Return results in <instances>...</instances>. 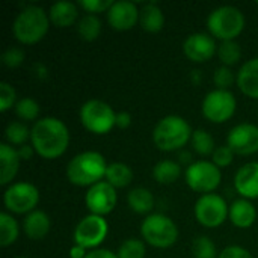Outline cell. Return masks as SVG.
Instances as JSON below:
<instances>
[{
    "mask_svg": "<svg viewBox=\"0 0 258 258\" xmlns=\"http://www.w3.org/2000/svg\"><path fill=\"white\" fill-rule=\"evenodd\" d=\"M88 255V251L85 248H82L80 245H73L70 248V258H85Z\"/></svg>",
    "mask_w": 258,
    "mask_h": 258,
    "instance_id": "45",
    "label": "cell"
},
{
    "mask_svg": "<svg viewBox=\"0 0 258 258\" xmlns=\"http://www.w3.org/2000/svg\"><path fill=\"white\" fill-rule=\"evenodd\" d=\"M20 156L15 147L3 142L0 144V184L9 186L20 168Z\"/></svg>",
    "mask_w": 258,
    "mask_h": 258,
    "instance_id": "18",
    "label": "cell"
},
{
    "mask_svg": "<svg viewBox=\"0 0 258 258\" xmlns=\"http://www.w3.org/2000/svg\"><path fill=\"white\" fill-rule=\"evenodd\" d=\"M236 109H237L236 97L231 91L227 89L210 91L201 103L203 116L213 124H224L230 121L234 116Z\"/></svg>",
    "mask_w": 258,
    "mask_h": 258,
    "instance_id": "9",
    "label": "cell"
},
{
    "mask_svg": "<svg viewBox=\"0 0 258 258\" xmlns=\"http://www.w3.org/2000/svg\"><path fill=\"white\" fill-rule=\"evenodd\" d=\"M118 201L116 189L110 186L106 180L91 186L85 194V206L91 215L106 216L109 215Z\"/></svg>",
    "mask_w": 258,
    "mask_h": 258,
    "instance_id": "13",
    "label": "cell"
},
{
    "mask_svg": "<svg viewBox=\"0 0 258 258\" xmlns=\"http://www.w3.org/2000/svg\"><path fill=\"white\" fill-rule=\"evenodd\" d=\"M145 254H147L145 242L136 237L125 239L116 251L118 258H145Z\"/></svg>",
    "mask_w": 258,
    "mask_h": 258,
    "instance_id": "32",
    "label": "cell"
},
{
    "mask_svg": "<svg viewBox=\"0 0 258 258\" xmlns=\"http://www.w3.org/2000/svg\"><path fill=\"white\" fill-rule=\"evenodd\" d=\"M227 145L239 156H252L258 153V125L251 122L234 125L227 136Z\"/></svg>",
    "mask_w": 258,
    "mask_h": 258,
    "instance_id": "14",
    "label": "cell"
},
{
    "mask_svg": "<svg viewBox=\"0 0 258 258\" xmlns=\"http://www.w3.org/2000/svg\"><path fill=\"white\" fill-rule=\"evenodd\" d=\"M85 258H118V255H116V252H112V251H109V249L98 248V249L89 251L88 255Z\"/></svg>",
    "mask_w": 258,
    "mask_h": 258,
    "instance_id": "42",
    "label": "cell"
},
{
    "mask_svg": "<svg viewBox=\"0 0 258 258\" xmlns=\"http://www.w3.org/2000/svg\"><path fill=\"white\" fill-rule=\"evenodd\" d=\"M104 180L115 189H122V187H127L133 181V171L127 163L113 162V163H109Z\"/></svg>",
    "mask_w": 258,
    "mask_h": 258,
    "instance_id": "26",
    "label": "cell"
},
{
    "mask_svg": "<svg viewBox=\"0 0 258 258\" xmlns=\"http://www.w3.org/2000/svg\"><path fill=\"white\" fill-rule=\"evenodd\" d=\"M218 57L225 67L236 65L242 57V48L237 41H222L218 45Z\"/></svg>",
    "mask_w": 258,
    "mask_h": 258,
    "instance_id": "31",
    "label": "cell"
},
{
    "mask_svg": "<svg viewBox=\"0 0 258 258\" xmlns=\"http://www.w3.org/2000/svg\"><path fill=\"white\" fill-rule=\"evenodd\" d=\"M194 213H195L198 224H201L203 227L218 228L228 219L230 207L221 195L206 194L197 200Z\"/></svg>",
    "mask_w": 258,
    "mask_h": 258,
    "instance_id": "11",
    "label": "cell"
},
{
    "mask_svg": "<svg viewBox=\"0 0 258 258\" xmlns=\"http://www.w3.org/2000/svg\"><path fill=\"white\" fill-rule=\"evenodd\" d=\"M183 51L186 57L195 63L207 62L218 53L216 39L206 32L190 33L183 42Z\"/></svg>",
    "mask_w": 258,
    "mask_h": 258,
    "instance_id": "15",
    "label": "cell"
},
{
    "mask_svg": "<svg viewBox=\"0 0 258 258\" xmlns=\"http://www.w3.org/2000/svg\"><path fill=\"white\" fill-rule=\"evenodd\" d=\"M51 228L48 215L42 210H33L23 219V231L30 240H42Z\"/></svg>",
    "mask_w": 258,
    "mask_h": 258,
    "instance_id": "19",
    "label": "cell"
},
{
    "mask_svg": "<svg viewBox=\"0 0 258 258\" xmlns=\"http://www.w3.org/2000/svg\"><path fill=\"white\" fill-rule=\"evenodd\" d=\"M139 24L148 33H157L165 26V14L156 2H148L139 8Z\"/></svg>",
    "mask_w": 258,
    "mask_h": 258,
    "instance_id": "22",
    "label": "cell"
},
{
    "mask_svg": "<svg viewBox=\"0 0 258 258\" xmlns=\"http://www.w3.org/2000/svg\"><path fill=\"white\" fill-rule=\"evenodd\" d=\"M178 163H180V165H187V166H190V165L194 163V159H192L190 151H186V150L178 151Z\"/></svg>",
    "mask_w": 258,
    "mask_h": 258,
    "instance_id": "46",
    "label": "cell"
},
{
    "mask_svg": "<svg viewBox=\"0 0 258 258\" xmlns=\"http://www.w3.org/2000/svg\"><path fill=\"white\" fill-rule=\"evenodd\" d=\"M17 116L21 121H35L39 115V104L30 98V97H23L17 101V104L14 106ZM38 121V119H36Z\"/></svg>",
    "mask_w": 258,
    "mask_h": 258,
    "instance_id": "33",
    "label": "cell"
},
{
    "mask_svg": "<svg viewBox=\"0 0 258 258\" xmlns=\"http://www.w3.org/2000/svg\"><path fill=\"white\" fill-rule=\"evenodd\" d=\"M141 236L145 243L157 249H168L178 239L175 222L163 213H151L141 224Z\"/></svg>",
    "mask_w": 258,
    "mask_h": 258,
    "instance_id": "6",
    "label": "cell"
},
{
    "mask_svg": "<svg viewBox=\"0 0 258 258\" xmlns=\"http://www.w3.org/2000/svg\"><path fill=\"white\" fill-rule=\"evenodd\" d=\"M186 184L201 195L215 194L222 181L221 168H218L213 162L209 160H197L184 171Z\"/></svg>",
    "mask_w": 258,
    "mask_h": 258,
    "instance_id": "8",
    "label": "cell"
},
{
    "mask_svg": "<svg viewBox=\"0 0 258 258\" xmlns=\"http://www.w3.org/2000/svg\"><path fill=\"white\" fill-rule=\"evenodd\" d=\"M17 258H27V257H17Z\"/></svg>",
    "mask_w": 258,
    "mask_h": 258,
    "instance_id": "48",
    "label": "cell"
},
{
    "mask_svg": "<svg viewBox=\"0 0 258 258\" xmlns=\"http://www.w3.org/2000/svg\"><path fill=\"white\" fill-rule=\"evenodd\" d=\"M190 124L178 115H166L157 121L153 128V142L154 145L165 153L181 151L187 142L192 139Z\"/></svg>",
    "mask_w": 258,
    "mask_h": 258,
    "instance_id": "3",
    "label": "cell"
},
{
    "mask_svg": "<svg viewBox=\"0 0 258 258\" xmlns=\"http://www.w3.org/2000/svg\"><path fill=\"white\" fill-rule=\"evenodd\" d=\"M234 189L245 200L258 198V162H248L234 175Z\"/></svg>",
    "mask_w": 258,
    "mask_h": 258,
    "instance_id": "17",
    "label": "cell"
},
{
    "mask_svg": "<svg viewBox=\"0 0 258 258\" xmlns=\"http://www.w3.org/2000/svg\"><path fill=\"white\" fill-rule=\"evenodd\" d=\"M20 236V227L15 218H12L11 213L2 212L0 213V245L3 248H8L17 242Z\"/></svg>",
    "mask_w": 258,
    "mask_h": 258,
    "instance_id": "27",
    "label": "cell"
},
{
    "mask_svg": "<svg viewBox=\"0 0 258 258\" xmlns=\"http://www.w3.org/2000/svg\"><path fill=\"white\" fill-rule=\"evenodd\" d=\"M112 0H80L79 6L85 9L88 14L97 15L100 12H107L112 6Z\"/></svg>",
    "mask_w": 258,
    "mask_h": 258,
    "instance_id": "39",
    "label": "cell"
},
{
    "mask_svg": "<svg viewBox=\"0 0 258 258\" xmlns=\"http://www.w3.org/2000/svg\"><path fill=\"white\" fill-rule=\"evenodd\" d=\"M181 177V165L175 160L165 159L154 165L153 178L159 184H174Z\"/></svg>",
    "mask_w": 258,
    "mask_h": 258,
    "instance_id": "25",
    "label": "cell"
},
{
    "mask_svg": "<svg viewBox=\"0 0 258 258\" xmlns=\"http://www.w3.org/2000/svg\"><path fill=\"white\" fill-rule=\"evenodd\" d=\"M101 27H103V24H101V20L98 18V15L86 14L77 23V33L83 41L92 42L100 36Z\"/></svg>",
    "mask_w": 258,
    "mask_h": 258,
    "instance_id": "28",
    "label": "cell"
},
{
    "mask_svg": "<svg viewBox=\"0 0 258 258\" xmlns=\"http://www.w3.org/2000/svg\"><path fill=\"white\" fill-rule=\"evenodd\" d=\"M107 23L112 29L124 32L133 29L139 23V8L128 0L113 2L107 11Z\"/></svg>",
    "mask_w": 258,
    "mask_h": 258,
    "instance_id": "16",
    "label": "cell"
},
{
    "mask_svg": "<svg viewBox=\"0 0 258 258\" xmlns=\"http://www.w3.org/2000/svg\"><path fill=\"white\" fill-rule=\"evenodd\" d=\"M26 53L20 47H8L2 54V63L8 68H18L24 62Z\"/></svg>",
    "mask_w": 258,
    "mask_h": 258,
    "instance_id": "36",
    "label": "cell"
},
{
    "mask_svg": "<svg viewBox=\"0 0 258 258\" xmlns=\"http://www.w3.org/2000/svg\"><path fill=\"white\" fill-rule=\"evenodd\" d=\"M48 14L41 6L27 5L15 17L12 32L18 42L24 45H32L44 39V36L48 32Z\"/></svg>",
    "mask_w": 258,
    "mask_h": 258,
    "instance_id": "4",
    "label": "cell"
},
{
    "mask_svg": "<svg viewBox=\"0 0 258 258\" xmlns=\"http://www.w3.org/2000/svg\"><path fill=\"white\" fill-rule=\"evenodd\" d=\"M190 144H192L194 151H195L197 154L203 156V157L212 156V154L215 153V150H216V144H215L213 136H212L207 130H203V128L194 130Z\"/></svg>",
    "mask_w": 258,
    "mask_h": 258,
    "instance_id": "30",
    "label": "cell"
},
{
    "mask_svg": "<svg viewBox=\"0 0 258 258\" xmlns=\"http://www.w3.org/2000/svg\"><path fill=\"white\" fill-rule=\"evenodd\" d=\"M218 258H254L252 254L243 248V246H239V245H230L227 248H224L221 252H219V257Z\"/></svg>",
    "mask_w": 258,
    "mask_h": 258,
    "instance_id": "40",
    "label": "cell"
},
{
    "mask_svg": "<svg viewBox=\"0 0 258 258\" xmlns=\"http://www.w3.org/2000/svg\"><path fill=\"white\" fill-rule=\"evenodd\" d=\"M39 203V190L33 183L17 181L6 187L3 194V204L8 213L27 215L36 210Z\"/></svg>",
    "mask_w": 258,
    "mask_h": 258,
    "instance_id": "10",
    "label": "cell"
},
{
    "mask_svg": "<svg viewBox=\"0 0 258 258\" xmlns=\"http://www.w3.org/2000/svg\"><path fill=\"white\" fill-rule=\"evenodd\" d=\"M50 23L56 27H70L76 23L79 17V8L73 2L59 0L50 6L48 11Z\"/></svg>",
    "mask_w": 258,
    "mask_h": 258,
    "instance_id": "23",
    "label": "cell"
},
{
    "mask_svg": "<svg viewBox=\"0 0 258 258\" xmlns=\"http://www.w3.org/2000/svg\"><path fill=\"white\" fill-rule=\"evenodd\" d=\"M255 3H257V5H258V0H257V2H255Z\"/></svg>",
    "mask_w": 258,
    "mask_h": 258,
    "instance_id": "49",
    "label": "cell"
},
{
    "mask_svg": "<svg viewBox=\"0 0 258 258\" xmlns=\"http://www.w3.org/2000/svg\"><path fill=\"white\" fill-rule=\"evenodd\" d=\"M236 85L249 98L258 100V57L246 60L237 71Z\"/></svg>",
    "mask_w": 258,
    "mask_h": 258,
    "instance_id": "20",
    "label": "cell"
},
{
    "mask_svg": "<svg viewBox=\"0 0 258 258\" xmlns=\"http://www.w3.org/2000/svg\"><path fill=\"white\" fill-rule=\"evenodd\" d=\"M30 145L39 157L56 160L70 145L68 127L54 116L39 118L30 128Z\"/></svg>",
    "mask_w": 258,
    "mask_h": 258,
    "instance_id": "1",
    "label": "cell"
},
{
    "mask_svg": "<svg viewBox=\"0 0 258 258\" xmlns=\"http://www.w3.org/2000/svg\"><path fill=\"white\" fill-rule=\"evenodd\" d=\"M228 219L231 221V224L234 227L246 230V228H251L255 224V221H257V210H255L254 204L249 200L239 198V200H234L231 203Z\"/></svg>",
    "mask_w": 258,
    "mask_h": 258,
    "instance_id": "21",
    "label": "cell"
},
{
    "mask_svg": "<svg viewBox=\"0 0 258 258\" xmlns=\"http://www.w3.org/2000/svg\"><path fill=\"white\" fill-rule=\"evenodd\" d=\"M5 138L6 144L18 148L21 145H26L27 141H30V128L21 121H12L5 128Z\"/></svg>",
    "mask_w": 258,
    "mask_h": 258,
    "instance_id": "29",
    "label": "cell"
},
{
    "mask_svg": "<svg viewBox=\"0 0 258 258\" xmlns=\"http://www.w3.org/2000/svg\"><path fill=\"white\" fill-rule=\"evenodd\" d=\"M17 151H18V156H20L21 160H30L33 157V154H35V150H33V147L30 144L18 147Z\"/></svg>",
    "mask_w": 258,
    "mask_h": 258,
    "instance_id": "43",
    "label": "cell"
},
{
    "mask_svg": "<svg viewBox=\"0 0 258 258\" xmlns=\"http://www.w3.org/2000/svg\"><path fill=\"white\" fill-rule=\"evenodd\" d=\"M132 125V115L125 110H121L116 113V127L124 130V128H128Z\"/></svg>",
    "mask_w": 258,
    "mask_h": 258,
    "instance_id": "41",
    "label": "cell"
},
{
    "mask_svg": "<svg viewBox=\"0 0 258 258\" xmlns=\"http://www.w3.org/2000/svg\"><path fill=\"white\" fill-rule=\"evenodd\" d=\"M190 79H192L194 85H198V83L201 82V71L194 70V71H192V74H190Z\"/></svg>",
    "mask_w": 258,
    "mask_h": 258,
    "instance_id": "47",
    "label": "cell"
},
{
    "mask_svg": "<svg viewBox=\"0 0 258 258\" xmlns=\"http://www.w3.org/2000/svg\"><path fill=\"white\" fill-rule=\"evenodd\" d=\"M236 82H237V73H234L230 67L221 65L213 73V83L216 85V89H227V91H230V88Z\"/></svg>",
    "mask_w": 258,
    "mask_h": 258,
    "instance_id": "35",
    "label": "cell"
},
{
    "mask_svg": "<svg viewBox=\"0 0 258 258\" xmlns=\"http://www.w3.org/2000/svg\"><path fill=\"white\" fill-rule=\"evenodd\" d=\"M209 33L215 39L222 41H236V38L245 29V15L243 12L231 5H224L213 9L207 17Z\"/></svg>",
    "mask_w": 258,
    "mask_h": 258,
    "instance_id": "5",
    "label": "cell"
},
{
    "mask_svg": "<svg viewBox=\"0 0 258 258\" xmlns=\"http://www.w3.org/2000/svg\"><path fill=\"white\" fill-rule=\"evenodd\" d=\"M107 162L101 153L83 151L76 154L67 165V178L79 187H91L106 178Z\"/></svg>",
    "mask_w": 258,
    "mask_h": 258,
    "instance_id": "2",
    "label": "cell"
},
{
    "mask_svg": "<svg viewBox=\"0 0 258 258\" xmlns=\"http://www.w3.org/2000/svg\"><path fill=\"white\" fill-rule=\"evenodd\" d=\"M15 104H17V92H15V89L8 82H2L0 83V110L6 112Z\"/></svg>",
    "mask_w": 258,
    "mask_h": 258,
    "instance_id": "38",
    "label": "cell"
},
{
    "mask_svg": "<svg viewBox=\"0 0 258 258\" xmlns=\"http://www.w3.org/2000/svg\"><path fill=\"white\" fill-rule=\"evenodd\" d=\"M82 125L94 135H107L116 127V112L110 104L101 100H88L82 104L80 112Z\"/></svg>",
    "mask_w": 258,
    "mask_h": 258,
    "instance_id": "7",
    "label": "cell"
},
{
    "mask_svg": "<svg viewBox=\"0 0 258 258\" xmlns=\"http://www.w3.org/2000/svg\"><path fill=\"white\" fill-rule=\"evenodd\" d=\"M127 204L130 210H133L138 215H151L150 212L154 207V195L151 190L145 187H135L127 195Z\"/></svg>",
    "mask_w": 258,
    "mask_h": 258,
    "instance_id": "24",
    "label": "cell"
},
{
    "mask_svg": "<svg viewBox=\"0 0 258 258\" xmlns=\"http://www.w3.org/2000/svg\"><path fill=\"white\" fill-rule=\"evenodd\" d=\"M234 153L233 150L225 144V145H221V147H216L215 153L212 154V162L218 166V168H227L233 163L234 160Z\"/></svg>",
    "mask_w": 258,
    "mask_h": 258,
    "instance_id": "37",
    "label": "cell"
},
{
    "mask_svg": "<svg viewBox=\"0 0 258 258\" xmlns=\"http://www.w3.org/2000/svg\"><path fill=\"white\" fill-rule=\"evenodd\" d=\"M192 254L195 258H218L215 242L207 236H200L192 243Z\"/></svg>",
    "mask_w": 258,
    "mask_h": 258,
    "instance_id": "34",
    "label": "cell"
},
{
    "mask_svg": "<svg viewBox=\"0 0 258 258\" xmlns=\"http://www.w3.org/2000/svg\"><path fill=\"white\" fill-rule=\"evenodd\" d=\"M109 233V224L104 216L88 215L76 225L73 233V240L76 245H80L86 251L98 249V246L104 242Z\"/></svg>",
    "mask_w": 258,
    "mask_h": 258,
    "instance_id": "12",
    "label": "cell"
},
{
    "mask_svg": "<svg viewBox=\"0 0 258 258\" xmlns=\"http://www.w3.org/2000/svg\"><path fill=\"white\" fill-rule=\"evenodd\" d=\"M33 73H35L36 79H39V80L48 79V68H47L44 63H41V62H36V63L33 65Z\"/></svg>",
    "mask_w": 258,
    "mask_h": 258,
    "instance_id": "44",
    "label": "cell"
}]
</instances>
